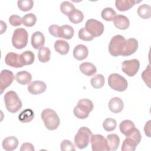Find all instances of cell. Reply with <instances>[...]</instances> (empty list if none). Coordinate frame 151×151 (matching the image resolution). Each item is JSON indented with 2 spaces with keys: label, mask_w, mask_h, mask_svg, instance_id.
Listing matches in <instances>:
<instances>
[{
  "label": "cell",
  "mask_w": 151,
  "mask_h": 151,
  "mask_svg": "<svg viewBox=\"0 0 151 151\" xmlns=\"http://www.w3.org/2000/svg\"><path fill=\"white\" fill-rule=\"evenodd\" d=\"M124 107L123 100L117 97L111 99L109 102V108L110 110L114 113H119L121 112Z\"/></svg>",
  "instance_id": "16"
},
{
  "label": "cell",
  "mask_w": 151,
  "mask_h": 151,
  "mask_svg": "<svg viewBox=\"0 0 151 151\" xmlns=\"http://www.w3.org/2000/svg\"><path fill=\"white\" fill-rule=\"evenodd\" d=\"M116 15V12L110 7L105 8L102 10L101 12V16L102 18L107 21H113Z\"/></svg>",
  "instance_id": "32"
},
{
  "label": "cell",
  "mask_w": 151,
  "mask_h": 151,
  "mask_svg": "<svg viewBox=\"0 0 151 151\" xmlns=\"http://www.w3.org/2000/svg\"><path fill=\"white\" fill-rule=\"evenodd\" d=\"M68 19L73 24H78L83 21L84 14L81 11L76 9L68 16Z\"/></svg>",
  "instance_id": "35"
},
{
  "label": "cell",
  "mask_w": 151,
  "mask_h": 151,
  "mask_svg": "<svg viewBox=\"0 0 151 151\" xmlns=\"http://www.w3.org/2000/svg\"><path fill=\"white\" fill-rule=\"evenodd\" d=\"M114 26L121 30L127 29L130 25V22L127 17L123 15H116L113 20Z\"/></svg>",
  "instance_id": "18"
},
{
  "label": "cell",
  "mask_w": 151,
  "mask_h": 151,
  "mask_svg": "<svg viewBox=\"0 0 151 151\" xmlns=\"http://www.w3.org/2000/svg\"><path fill=\"white\" fill-rule=\"evenodd\" d=\"M86 29L94 37H99L104 32V27L103 24L95 19L91 18L86 22Z\"/></svg>",
  "instance_id": "8"
},
{
  "label": "cell",
  "mask_w": 151,
  "mask_h": 151,
  "mask_svg": "<svg viewBox=\"0 0 151 151\" xmlns=\"http://www.w3.org/2000/svg\"><path fill=\"white\" fill-rule=\"evenodd\" d=\"M76 9L74 5L69 1H64L60 5V11L68 17Z\"/></svg>",
  "instance_id": "34"
},
{
  "label": "cell",
  "mask_w": 151,
  "mask_h": 151,
  "mask_svg": "<svg viewBox=\"0 0 151 151\" xmlns=\"http://www.w3.org/2000/svg\"><path fill=\"white\" fill-rule=\"evenodd\" d=\"M79 68L81 72L87 76H91L97 72L96 66L93 63L89 62L81 63L80 65Z\"/></svg>",
  "instance_id": "22"
},
{
  "label": "cell",
  "mask_w": 151,
  "mask_h": 151,
  "mask_svg": "<svg viewBox=\"0 0 151 151\" xmlns=\"http://www.w3.org/2000/svg\"><path fill=\"white\" fill-rule=\"evenodd\" d=\"M93 102L88 99L80 100L77 106L74 108V116L79 119H85L89 116V113L93 110Z\"/></svg>",
  "instance_id": "2"
},
{
  "label": "cell",
  "mask_w": 151,
  "mask_h": 151,
  "mask_svg": "<svg viewBox=\"0 0 151 151\" xmlns=\"http://www.w3.org/2000/svg\"><path fill=\"white\" fill-rule=\"evenodd\" d=\"M126 137H130L134 140L137 144H139L142 139V135L140 134V131L136 129V127L132 129L130 132H129L126 135Z\"/></svg>",
  "instance_id": "39"
},
{
  "label": "cell",
  "mask_w": 151,
  "mask_h": 151,
  "mask_svg": "<svg viewBox=\"0 0 151 151\" xmlns=\"http://www.w3.org/2000/svg\"><path fill=\"white\" fill-rule=\"evenodd\" d=\"M37 22V17L33 13L25 14L22 17V24L26 27H32Z\"/></svg>",
  "instance_id": "37"
},
{
  "label": "cell",
  "mask_w": 151,
  "mask_h": 151,
  "mask_svg": "<svg viewBox=\"0 0 151 151\" xmlns=\"http://www.w3.org/2000/svg\"><path fill=\"white\" fill-rule=\"evenodd\" d=\"M117 126V122L115 119L107 118L103 123V127L107 132L113 131Z\"/></svg>",
  "instance_id": "38"
},
{
  "label": "cell",
  "mask_w": 151,
  "mask_h": 151,
  "mask_svg": "<svg viewBox=\"0 0 151 151\" xmlns=\"http://www.w3.org/2000/svg\"><path fill=\"white\" fill-rule=\"evenodd\" d=\"M78 37L80 39L86 41H90L94 39L93 37L86 29V28H81L78 31Z\"/></svg>",
  "instance_id": "40"
},
{
  "label": "cell",
  "mask_w": 151,
  "mask_h": 151,
  "mask_svg": "<svg viewBox=\"0 0 151 151\" xmlns=\"http://www.w3.org/2000/svg\"><path fill=\"white\" fill-rule=\"evenodd\" d=\"M150 64H149L147 68L142 73V78L143 80L149 88L150 87Z\"/></svg>",
  "instance_id": "42"
},
{
  "label": "cell",
  "mask_w": 151,
  "mask_h": 151,
  "mask_svg": "<svg viewBox=\"0 0 151 151\" xmlns=\"http://www.w3.org/2000/svg\"><path fill=\"white\" fill-rule=\"evenodd\" d=\"M28 33L22 28H17L14 30L12 37V44L17 49H22L28 44Z\"/></svg>",
  "instance_id": "5"
},
{
  "label": "cell",
  "mask_w": 151,
  "mask_h": 151,
  "mask_svg": "<svg viewBox=\"0 0 151 151\" xmlns=\"http://www.w3.org/2000/svg\"><path fill=\"white\" fill-rule=\"evenodd\" d=\"M134 128H135V125L134 123L130 120H124L119 124L120 132L125 136Z\"/></svg>",
  "instance_id": "29"
},
{
  "label": "cell",
  "mask_w": 151,
  "mask_h": 151,
  "mask_svg": "<svg viewBox=\"0 0 151 151\" xmlns=\"http://www.w3.org/2000/svg\"><path fill=\"white\" fill-rule=\"evenodd\" d=\"M15 79L19 84L25 85L31 82L32 80V76L27 71H21L16 74Z\"/></svg>",
  "instance_id": "25"
},
{
  "label": "cell",
  "mask_w": 151,
  "mask_h": 151,
  "mask_svg": "<svg viewBox=\"0 0 151 151\" xmlns=\"http://www.w3.org/2000/svg\"><path fill=\"white\" fill-rule=\"evenodd\" d=\"M45 127L50 130H54L58 128L60 123V117L52 109H45L41 114Z\"/></svg>",
  "instance_id": "1"
},
{
  "label": "cell",
  "mask_w": 151,
  "mask_h": 151,
  "mask_svg": "<svg viewBox=\"0 0 151 151\" xmlns=\"http://www.w3.org/2000/svg\"><path fill=\"white\" fill-rule=\"evenodd\" d=\"M1 34H3L4 32H5L6 29V24L2 21H1Z\"/></svg>",
  "instance_id": "47"
},
{
  "label": "cell",
  "mask_w": 151,
  "mask_h": 151,
  "mask_svg": "<svg viewBox=\"0 0 151 151\" xmlns=\"http://www.w3.org/2000/svg\"><path fill=\"white\" fill-rule=\"evenodd\" d=\"M34 150L33 145L30 143H23L20 148V151H34Z\"/></svg>",
  "instance_id": "45"
},
{
  "label": "cell",
  "mask_w": 151,
  "mask_h": 151,
  "mask_svg": "<svg viewBox=\"0 0 151 151\" xmlns=\"http://www.w3.org/2000/svg\"><path fill=\"white\" fill-rule=\"evenodd\" d=\"M140 67L139 61L137 59L125 60L122 63V70L123 73L129 77L134 76Z\"/></svg>",
  "instance_id": "9"
},
{
  "label": "cell",
  "mask_w": 151,
  "mask_h": 151,
  "mask_svg": "<svg viewBox=\"0 0 151 151\" xmlns=\"http://www.w3.org/2000/svg\"><path fill=\"white\" fill-rule=\"evenodd\" d=\"M2 145L5 150L12 151L17 147L18 140L15 136H8L3 140Z\"/></svg>",
  "instance_id": "19"
},
{
  "label": "cell",
  "mask_w": 151,
  "mask_h": 151,
  "mask_svg": "<svg viewBox=\"0 0 151 151\" xmlns=\"http://www.w3.org/2000/svg\"><path fill=\"white\" fill-rule=\"evenodd\" d=\"M51 58V51L50 48L42 47L39 49L38 53V58L41 63H47L49 61Z\"/></svg>",
  "instance_id": "28"
},
{
  "label": "cell",
  "mask_w": 151,
  "mask_h": 151,
  "mask_svg": "<svg viewBox=\"0 0 151 151\" xmlns=\"http://www.w3.org/2000/svg\"><path fill=\"white\" fill-rule=\"evenodd\" d=\"M5 62L6 64L12 67L21 68L24 66L21 61L20 55L14 52H9L6 55Z\"/></svg>",
  "instance_id": "13"
},
{
  "label": "cell",
  "mask_w": 151,
  "mask_h": 151,
  "mask_svg": "<svg viewBox=\"0 0 151 151\" xmlns=\"http://www.w3.org/2000/svg\"><path fill=\"white\" fill-rule=\"evenodd\" d=\"M140 1L134 0H116L115 5L116 8L120 11H126L132 8L136 3H139Z\"/></svg>",
  "instance_id": "21"
},
{
  "label": "cell",
  "mask_w": 151,
  "mask_h": 151,
  "mask_svg": "<svg viewBox=\"0 0 151 151\" xmlns=\"http://www.w3.org/2000/svg\"><path fill=\"white\" fill-rule=\"evenodd\" d=\"M92 135L91 131L88 127H80L74 137L76 146L80 149L87 147L90 142Z\"/></svg>",
  "instance_id": "4"
},
{
  "label": "cell",
  "mask_w": 151,
  "mask_h": 151,
  "mask_svg": "<svg viewBox=\"0 0 151 151\" xmlns=\"http://www.w3.org/2000/svg\"><path fill=\"white\" fill-rule=\"evenodd\" d=\"M31 45L35 49H40L44 47L45 44V37L44 34L40 31H35L31 36Z\"/></svg>",
  "instance_id": "15"
},
{
  "label": "cell",
  "mask_w": 151,
  "mask_h": 151,
  "mask_svg": "<svg viewBox=\"0 0 151 151\" xmlns=\"http://www.w3.org/2000/svg\"><path fill=\"white\" fill-rule=\"evenodd\" d=\"M137 14L143 19H148L151 17V8L149 5L142 4L137 8Z\"/></svg>",
  "instance_id": "30"
},
{
  "label": "cell",
  "mask_w": 151,
  "mask_h": 151,
  "mask_svg": "<svg viewBox=\"0 0 151 151\" xmlns=\"http://www.w3.org/2000/svg\"><path fill=\"white\" fill-rule=\"evenodd\" d=\"M88 54L87 47L83 44H78L75 47L73 50V56L74 58L81 61L86 59Z\"/></svg>",
  "instance_id": "17"
},
{
  "label": "cell",
  "mask_w": 151,
  "mask_h": 151,
  "mask_svg": "<svg viewBox=\"0 0 151 151\" xmlns=\"http://www.w3.org/2000/svg\"><path fill=\"white\" fill-rule=\"evenodd\" d=\"M137 145L132 139L126 137V139L123 142L121 149L122 151H134Z\"/></svg>",
  "instance_id": "31"
},
{
  "label": "cell",
  "mask_w": 151,
  "mask_h": 151,
  "mask_svg": "<svg viewBox=\"0 0 151 151\" xmlns=\"http://www.w3.org/2000/svg\"><path fill=\"white\" fill-rule=\"evenodd\" d=\"M47 88L46 84L42 81H34L28 85V91L33 95H37L44 93Z\"/></svg>",
  "instance_id": "14"
},
{
  "label": "cell",
  "mask_w": 151,
  "mask_h": 151,
  "mask_svg": "<svg viewBox=\"0 0 151 151\" xmlns=\"http://www.w3.org/2000/svg\"><path fill=\"white\" fill-rule=\"evenodd\" d=\"M18 8L24 12L31 10L34 6V2L32 0H19L17 2Z\"/></svg>",
  "instance_id": "36"
},
{
  "label": "cell",
  "mask_w": 151,
  "mask_h": 151,
  "mask_svg": "<svg viewBox=\"0 0 151 151\" xmlns=\"http://www.w3.org/2000/svg\"><path fill=\"white\" fill-rule=\"evenodd\" d=\"M150 123H151V121L149 120L145 124V127H144L145 133L149 137H150Z\"/></svg>",
  "instance_id": "46"
},
{
  "label": "cell",
  "mask_w": 151,
  "mask_h": 151,
  "mask_svg": "<svg viewBox=\"0 0 151 151\" xmlns=\"http://www.w3.org/2000/svg\"><path fill=\"white\" fill-rule=\"evenodd\" d=\"M138 42L136 39L130 38L126 40L123 47L122 56H129L134 54L137 50Z\"/></svg>",
  "instance_id": "12"
},
{
  "label": "cell",
  "mask_w": 151,
  "mask_h": 151,
  "mask_svg": "<svg viewBox=\"0 0 151 151\" xmlns=\"http://www.w3.org/2000/svg\"><path fill=\"white\" fill-rule=\"evenodd\" d=\"M14 80L13 73L9 70H3L0 73V90L2 94L5 88L9 87Z\"/></svg>",
  "instance_id": "11"
},
{
  "label": "cell",
  "mask_w": 151,
  "mask_h": 151,
  "mask_svg": "<svg viewBox=\"0 0 151 151\" xmlns=\"http://www.w3.org/2000/svg\"><path fill=\"white\" fill-rule=\"evenodd\" d=\"M107 146L110 150H116L120 145V138L116 134H109L106 137Z\"/></svg>",
  "instance_id": "24"
},
{
  "label": "cell",
  "mask_w": 151,
  "mask_h": 151,
  "mask_svg": "<svg viewBox=\"0 0 151 151\" xmlns=\"http://www.w3.org/2000/svg\"><path fill=\"white\" fill-rule=\"evenodd\" d=\"M126 40L125 38L121 35L113 37L109 45V51L110 55L113 57L121 55Z\"/></svg>",
  "instance_id": "7"
},
{
  "label": "cell",
  "mask_w": 151,
  "mask_h": 151,
  "mask_svg": "<svg viewBox=\"0 0 151 151\" xmlns=\"http://www.w3.org/2000/svg\"><path fill=\"white\" fill-rule=\"evenodd\" d=\"M54 49L61 55H66L70 50L69 44L63 40H58L54 43Z\"/></svg>",
  "instance_id": "23"
},
{
  "label": "cell",
  "mask_w": 151,
  "mask_h": 151,
  "mask_svg": "<svg viewBox=\"0 0 151 151\" xmlns=\"http://www.w3.org/2000/svg\"><path fill=\"white\" fill-rule=\"evenodd\" d=\"M108 84L111 88L120 92L125 91L128 86L126 79L117 73H113L109 76Z\"/></svg>",
  "instance_id": "6"
},
{
  "label": "cell",
  "mask_w": 151,
  "mask_h": 151,
  "mask_svg": "<svg viewBox=\"0 0 151 151\" xmlns=\"http://www.w3.org/2000/svg\"><path fill=\"white\" fill-rule=\"evenodd\" d=\"M5 104L7 110L12 113H17L21 109L22 103L18 94L14 91H9L4 97Z\"/></svg>",
  "instance_id": "3"
},
{
  "label": "cell",
  "mask_w": 151,
  "mask_h": 151,
  "mask_svg": "<svg viewBox=\"0 0 151 151\" xmlns=\"http://www.w3.org/2000/svg\"><path fill=\"white\" fill-rule=\"evenodd\" d=\"M34 117V111L30 109H27L20 113L18 116V119L22 123H28L33 120Z\"/></svg>",
  "instance_id": "27"
},
{
  "label": "cell",
  "mask_w": 151,
  "mask_h": 151,
  "mask_svg": "<svg viewBox=\"0 0 151 151\" xmlns=\"http://www.w3.org/2000/svg\"><path fill=\"white\" fill-rule=\"evenodd\" d=\"M60 149L63 151H74L76 150L74 145L69 140H63L60 144Z\"/></svg>",
  "instance_id": "41"
},
{
  "label": "cell",
  "mask_w": 151,
  "mask_h": 151,
  "mask_svg": "<svg viewBox=\"0 0 151 151\" xmlns=\"http://www.w3.org/2000/svg\"><path fill=\"white\" fill-rule=\"evenodd\" d=\"M90 83L92 87L94 88H100L104 84V77L102 74H96L91 78Z\"/></svg>",
  "instance_id": "33"
},
{
  "label": "cell",
  "mask_w": 151,
  "mask_h": 151,
  "mask_svg": "<svg viewBox=\"0 0 151 151\" xmlns=\"http://www.w3.org/2000/svg\"><path fill=\"white\" fill-rule=\"evenodd\" d=\"M20 59L23 65L32 64L35 60V55L31 51H25L20 54Z\"/></svg>",
  "instance_id": "26"
},
{
  "label": "cell",
  "mask_w": 151,
  "mask_h": 151,
  "mask_svg": "<svg viewBox=\"0 0 151 151\" xmlns=\"http://www.w3.org/2000/svg\"><path fill=\"white\" fill-rule=\"evenodd\" d=\"M59 26L58 25L52 24L48 28V31L51 35L55 37H58V29Z\"/></svg>",
  "instance_id": "44"
},
{
  "label": "cell",
  "mask_w": 151,
  "mask_h": 151,
  "mask_svg": "<svg viewBox=\"0 0 151 151\" xmlns=\"http://www.w3.org/2000/svg\"><path fill=\"white\" fill-rule=\"evenodd\" d=\"M90 142L93 151L110 150L107 146L106 139H105L101 134H93Z\"/></svg>",
  "instance_id": "10"
},
{
  "label": "cell",
  "mask_w": 151,
  "mask_h": 151,
  "mask_svg": "<svg viewBox=\"0 0 151 151\" xmlns=\"http://www.w3.org/2000/svg\"><path fill=\"white\" fill-rule=\"evenodd\" d=\"M74 30L73 28L69 25H63L59 27L58 37L66 40H70L74 36Z\"/></svg>",
  "instance_id": "20"
},
{
  "label": "cell",
  "mask_w": 151,
  "mask_h": 151,
  "mask_svg": "<svg viewBox=\"0 0 151 151\" xmlns=\"http://www.w3.org/2000/svg\"><path fill=\"white\" fill-rule=\"evenodd\" d=\"M10 24L14 27L21 25L22 23V18L17 15H12L9 18Z\"/></svg>",
  "instance_id": "43"
}]
</instances>
